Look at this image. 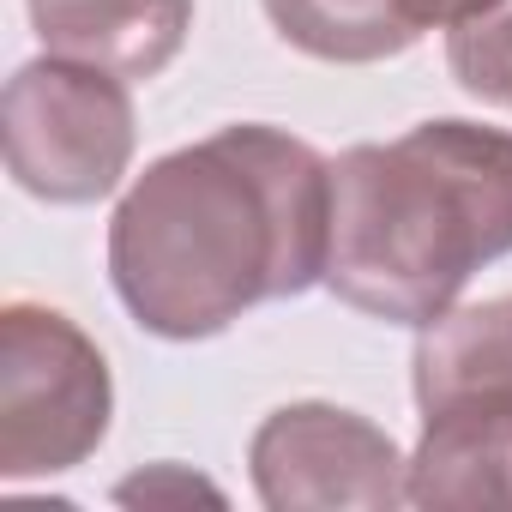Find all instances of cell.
I'll return each mask as SVG.
<instances>
[{
	"instance_id": "6da1fadb",
	"label": "cell",
	"mask_w": 512,
	"mask_h": 512,
	"mask_svg": "<svg viewBox=\"0 0 512 512\" xmlns=\"http://www.w3.org/2000/svg\"><path fill=\"white\" fill-rule=\"evenodd\" d=\"M326 260L332 157L266 121L163 151L109 217V284L163 344L217 338L247 308L326 284Z\"/></svg>"
},
{
	"instance_id": "7a4b0ae2",
	"label": "cell",
	"mask_w": 512,
	"mask_h": 512,
	"mask_svg": "<svg viewBox=\"0 0 512 512\" xmlns=\"http://www.w3.org/2000/svg\"><path fill=\"white\" fill-rule=\"evenodd\" d=\"M512 253V133L464 115L416 121L332 157L326 290L386 326H434Z\"/></svg>"
},
{
	"instance_id": "3957f363",
	"label": "cell",
	"mask_w": 512,
	"mask_h": 512,
	"mask_svg": "<svg viewBox=\"0 0 512 512\" xmlns=\"http://www.w3.org/2000/svg\"><path fill=\"white\" fill-rule=\"evenodd\" d=\"M115 416V380L97 338L43 302L0 308V476L37 482L79 470Z\"/></svg>"
},
{
	"instance_id": "277c9868",
	"label": "cell",
	"mask_w": 512,
	"mask_h": 512,
	"mask_svg": "<svg viewBox=\"0 0 512 512\" xmlns=\"http://www.w3.org/2000/svg\"><path fill=\"white\" fill-rule=\"evenodd\" d=\"M0 139H7V175L49 205H97L133 169L139 121L127 79L37 55L7 79L0 97Z\"/></svg>"
},
{
	"instance_id": "5b68a950",
	"label": "cell",
	"mask_w": 512,
	"mask_h": 512,
	"mask_svg": "<svg viewBox=\"0 0 512 512\" xmlns=\"http://www.w3.org/2000/svg\"><path fill=\"white\" fill-rule=\"evenodd\" d=\"M247 476L266 512H392L410 506L404 476H410V452H398V440L326 398H302L272 410L253 428L247 446Z\"/></svg>"
},
{
	"instance_id": "8992f818",
	"label": "cell",
	"mask_w": 512,
	"mask_h": 512,
	"mask_svg": "<svg viewBox=\"0 0 512 512\" xmlns=\"http://www.w3.org/2000/svg\"><path fill=\"white\" fill-rule=\"evenodd\" d=\"M422 410L404 494L422 512H512V386H464Z\"/></svg>"
},
{
	"instance_id": "52a82bcc",
	"label": "cell",
	"mask_w": 512,
	"mask_h": 512,
	"mask_svg": "<svg viewBox=\"0 0 512 512\" xmlns=\"http://www.w3.org/2000/svg\"><path fill=\"white\" fill-rule=\"evenodd\" d=\"M31 25L49 55L91 61L139 85L181 55L193 31V0H31Z\"/></svg>"
},
{
	"instance_id": "ba28073f",
	"label": "cell",
	"mask_w": 512,
	"mask_h": 512,
	"mask_svg": "<svg viewBox=\"0 0 512 512\" xmlns=\"http://www.w3.org/2000/svg\"><path fill=\"white\" fill-rule=\"evenodd\" d=\"M464 386H512V296L452 308L416 332V356H410L416 404H434Z\"/></svg>"
},
{
	"instance_id": "9c48e42d",
	"label": "cell",
	"mask_w": 512,
	"mask_h": 512,
	"mask_svg": "<svg viewBox=\"0 0 512 512\" xmlns=\"http://www.w3.org/2000/svg\"><path fill=\"white\" fill-rule=\"evenodd\" d=\"M272 31L332 67H374L416 43L398 0H260Z\"/></svg>"
},
{
	"instance_id": "30bf717a",
	"label": "cell",
	"mask_w": 512,
	"mask_h": 512,
	"mask_svg": "<svg viewBox=\"0 0 512 512\" xmlns=\"http://www.w3.org/2000/svg\"><path fill=\"white\" fill-rule=\"evenodd\" d=\"M446 67L458 91L512 115V0H494L476 19L446 31Z\"/></svg>"
},
{
	"instance_id": "8fae6325",
	"label": "cell",
	"mask_w": 512,
	"mask_h": 512,
	"mask_svg": "<svg viewBox=\"0 0 512 512\" xmlns=\"http://www.w3.org/2000/svg\"><path fill=\"white\" fill-rule=\"evenodd\" d=\"M482 7H494V0H398V13L410 19V31H452L464 19H476Z\"/></svg>"
}]
</instances>
